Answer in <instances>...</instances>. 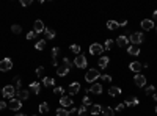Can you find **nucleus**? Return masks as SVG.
Returning a JSON list of instances; mask_svg holds the SVG:
<instances>
[{"label": "nucleus", "mask_w": 157, "mask_h": 116, "mask_svg": "<svg viewBox=\"0 0 157 116\" xmlns=\"http://www.w3.org/2000/svg\"><path fill=\"white\" fill-rule=\"evenodd\" d=\"M97 77H101V74H99V71H97V69H88V71H86V74H85V80H86V82H90V83L94 82Z\"/></svg>", "instance_id": "obj_1"}, {"label": "nucleus", "mask_w": 157, "mask_h": 116, "mask_svg": "<svg viewBox=\"0 0 157 116\" xmlns=\"http://www.w3.org/2000/svg\"><path fill=\"white\" fill-rule=\"evenodd\" d=\"M2 93H3V97H8V99H13L14 94H16V88H14L13 85H7L3 89H2Z\"/></svg>", "instance_id": "obj_2"}, {"label": "nucleus", "mask_w": 157, "mask_h": 116, "mask_svg": "<svg viewBox=\"0 0 157 116\" xmlns=\"http://www.w3.org/2000/svg\"><path fill=\"white\" fill-rule=\"evenodd\" d=\"M143 33H140V31H137V33H132L129 36V41L132 42V44H141V42H143Z\"/></svg>", "instance_id": "obj_3"}, {"label": "nucleus", "mask_w": 157, "mask_h": 116, "mask_svg": "<svg viewBox=\"0 0 157 116\" xmlns=\"http://www.w3.org/2000/svg\"><path fill=\"white\" fill-rule=\"evenodd\" d=\"M8 107H10L13 111H17V110H21V107H22V100L17 99V97H13V99L10 100V104H8Z\"/></svg>", "instance_id": "obj_4"}, {"label": "nucleus", "mask_w": 157, "mask_h": 116, "mask_svg": "<svg viewBox=\"0 0 157 116\" xmlns=\"http://www.w3.org/2000/svg\"><path fill=\"white\" fill-rule=\"evenodd\" d=\"M74 65L77 66L78 69L86 68V57H83V55H77V58L74 60Z\"/></svg>", "instance_id": "obj_5"}, {"label": "nucleus", "mask_w": 157, "mask_h": 116, "mask_svg": "<svg viewBox=\"0 0 157 116\" xmlns=\"http://www.w3.org/2000/svg\"><path fill=\"white\" fill-rule=\"evenodd\" d=\"M13 68V61H11L10 58H3L2 61H0V71H10Z\"/></svg>", "instance_id": "obj_6"}, {"label": "nucleus", "mask_w": 157, "mask_h": 116, "mask_svg": "<svg viewBox=\"0 0 157 116\" xmlns=\"http://www.w3.org/2000/svg\"><path fill=\"white\" fill-rule=\"evenodd\" d=\"M116 44L120 46V47H123V49H127L129 47V38L124 36V35H121V36L116 38Z\"/></svg>", "instance_id": "obj_7"}, {"label": "nucleus", "mask_w": 157, "mask_h": 116, "mask_svg": "<svg viewBox=\"0 0 157 116\" xmlns=\"http://www.w3.org/2000/svg\"><path fill=\"white\" fill-rule=\"evenodd\" d=\"M102 52H104V47L101 44H97V42L90 46V53L91 55H99V53H102Z\"/></svg>", "instance_id": "obj_8"}, {"label": "nucleus", "mask_w": 157, "mask_h": 116, "mask_svg": "<svg viewBox=\"0 0 157 116\" xmlns=\"http://www.w3.org/2000/svg\"><path fill=\"white\" fill-rule=\"evenodd\" d=\"M133 82H135L137 86H140V88H143L145 85H146V77L141 74H137L135 77H133Z\"/></svg>", "instance_id": "obj_9"}, {"label": "nucleus", "mask_w": 157, "mask_h": 116, "mask_svg": "<svg viewBox=\"0 0 157 116\" xmlns=\"http://www.w3.org/2000/svg\"><path fill=\"white\" fill-rule=\"evenodd\" d=\"M46 30V27H44V22L43 21H35V24H33V31L35 33H41V31H44Z\"/></svg>", "instance_id": "obj_10"}, {"label": "nucleus", "mask_w": 157, "mask_h": 116, "mask_svg": "<svg viewBox=\"0 0 157 116\" xmlns=\"http://www.w3.org/2000/svg\"><path fill=\"white\" fill-rule=\"evenodd\" d=\"M138 104H140V100H138V97H135V96L124 100V107H137Z\"/></svg>", "instance_id": "obj_11"}, {"label": "nucleus", "mask_w": 157, "mask_h": 116, "mask_svg": "<svg viewBox=\"0 0 157 116\" xmlns=\"http://www.w3.org/2000/svg\"><path fill=\"white\" fill-rule=\"evenodd\" d=\"M68 91H69V94H71V96L77 94V93L80 91V83H78V82L71 83V85H69V88H68Z\"/></svg>", "instance_id": "obj_12"}, {"label": "nucleus", "mask_w": 157, "mask_h": 116, "mask_svg": "<svg viewBox=\"0 0 157 116\" xmlns=\"http://www.w3.org/2000/svg\"><path fill=\"white\" fill-rule=\"evenodd\" d=\"M141 28L146 30V31L152 30V28H154V22L149 21V19H143V21H141Z\"/></svg>", "instance_id": "obj_13"}, {"label": "nucleus", "mask_w": 157, "mask_h": 116, "mask_svg": "<svg viewBox=\"0 0 157 116\" xmlns=\"http://www.w3.org/2000/svg\"><path fill=\"white\" fill-rule=\"evenodd\" d=\"M60 104H61L63 108H66V107H72V99L69 97V96H61V99H60Z\"/></svg>", "instance_id": "obj_14"}, {"label": "nucleus", "mask_w": 157, "mask_h": 116, "mask_svg": "<svg viewBox=\"0 0 157 116\" xmlns=\"http://www.w3.org/2000/svg\"><path fill=\"white\" fill-rule=\"evenodd\" d=\"M129 69H130L132 72H135V74H138V72L141 71V63H140V61H132V63L129 65Z\"/></svg>", "instance_id": "obj_15"}, {"label": "nucleus", "mask_w": 157, "mask_h": 116, "mask_svg": "<svg viewBox=\"0 0 157 116\" xmlns=\"http://www.w3.org/2000/svg\"><path fill=\"white\" fill-rule=\"evenodd\" d=\"M90 91H91L93 94H101V93H102V85H101V83H93Z\"/></svg>", "instance_id": "obj_16"}, {"label": "nucleus", "mask_w": 157, "mask_h": 116, "mask_svg": "<svg viewBox=\"0 0 157 116\" xmlns=\"http://www.w3.org/2000/svg\"><path fill=\"white\" fill-rule=\"evenodd\" d=\"M69 72V68H66L65 65L63 66H58L57 68V75H60V77H65V75H68Z\"/></svg>", "instance_id": "obj_17"}, {"label": "nucleus", "mask_w": 157, "mask_h": 116, "mask_svg": "<svg viewBox=\"0 0 157 116\" xmlns=\"http://www.w3.org/2000/svg\"><path fill=\"white\" fill-rule=\"evenodd\" d=\"M90 113H91V115H99V113H102V107L94 104V105L90 107Z\"/></svg>", "instance_id": "obj_18"}, {"label": "nucleus", "mask_w": 157, "mask_h": 116, "mask_svg": "<svg viewBox=\"0 0 157 116\" xmlns=\"http://www.w3.org/2000/svg\"><path fill=\"white\" fill-rule=\"evenodd\" d=\"M109 61H110V60H109V57H101L99 58V61H97V65H99V68H107V66H109Z\"/></svg>", "instance_id": "obj_19"}, {"label": "nucleus", "mask_w": 157, "mask_h": 116, "mask_svg": "<svg viewBox=\"0 0 157 116\" xmlns=\"http://www.w3.org/2000/svg\"><path fill=\"white\" fill-rule=\"evenodd\" d=\"M16 94H17V99H21V100L28 99V91H25V89H19Z\"/></svg>", "instance_id": "obj_20"}, {"label": "nucleus", "mask_w": 157, "mask_h": 116, "mask_svg": "<svg viewBox=\"0 0 157 116\" xmlns=\"http://www.w3.org/2000/svg\"><path fill=\"white\" fill-rule=\"evenodd\" d=\"M102 115L104 116H115V110L112 107H102Z\"/></svg>", "instance_id": "obj_21"}, {"label": "nucleus", "mask_w": 157, "mask_h": 116, "mask_svg": "<svg viewBox=\"0 0 157 116\" xmlns=\"http://www.w3.org/2000/svg\"><path fill=\"white\" fill-rule=\"evenodd\" d=\"M30 88H31V91H33L35 94H39V93H41V85H39L38 82L30 83Z\"/></svg>", "instance_id": "obj_22"}, {"label": "nucleus", "mask_w": 157, "mask_h": 116, "mask_svg": "<svg viewBox=\"0 0 157 116\" xmlns=\"http://www.w3.org/2000/svg\"><path fill=\"white\" fill-rule=\"evenodd\" d=\"M127 52H129L130 55H133V57L140 55V49L137 47V46H129V47H127Z\"/></svg>", "instance_id": "obj_23"}, {"label": "nucleus", "mask_w": 157, "mask_h": 116, "mask_svg": "<svg viewBox=\"0 0 157 116\" xmlns=\"http://www.w3.org/2000/svg\"><path fill=\"white\" fill-rule=\"evenodd\" d=\"M109 94H110V96H118V94H121V88H118V86H112V88H109Z\"/></svg>", "instance_id": "obj_24"}, {"label": "nucleus", "mask_w": 157, "mask_h": 116, "mask_svg": "<svg viewBox=\"0 0 157 116\" xmlns=\"http://www.w3.org/2000/svg\"><path fill=\"white\" fill-rule=\"evenodd\" d=\"M43 85L44 86H54L55 85V79H52V77H46V79L43 80Z\"/></svg>", "instance_id": "obj_25"}, {"label": "nucleus", "mask_w": 157, "mask_h": 116, "mask_svg": "<svg viewBox=\"0 0 157 116\" xmlns=\"http://www.w3.org/2000/svg\"><path fill=\"white\" fill-rule=\"evenodd\" d=\"M44 35H46V38H47V39H54V38H55V31L52 30V28H46Z\"/></svg>", "instance_id": "obj_26"}, {"label": "nucleus", "mask_w": 157, "mask_h": 116, "mask_svg": "<svg viewBox=\"0 0 157 116\" xmlns=\"http://www.w3.org/2000/svg\"><path fill=\"white\" fill-rule=\"evenodd\" d=\"M57 116H71V113H69V110H66V108H58L57 110Z\"/></svg>", "instance_id": "obj_27"}, {"label": "nucleus", "mask_w": 157, "mask_h": 116, "mask_svg": "<svg viewBox=\"0 0 157 116\" xmlns=\"http://www.w3.org/2000/svg\"><path fill=\"white\" fill-rule=\"evenodd\" d=\"M49 111V104L47 102H41L39 104V113H47Z\"/></svg>", "instance_id": "obj_28"}, {"label": "nucleus", "mask_w": 157, "mask_h": 116, "mask_svg": "<svg viewBox=\"0 0 157 116\" xmlns=\"http://www.w3.org/2000/svg\"><path fill=\"white\" fill-rule=\"evenodd\" d=\"M11 31L17 35V33H21V31H22V27L19 24H14V25H11Z\"/></svg>", "instance_id": "obj_29"}, {"label": "nucleus", "mask_w": 157, "mask_h": 116, "mask_svg": "<svg viewBox=\"0 0 157 116\" xmlns=\"http://www.w3.org/2000/svg\"><path fill=\"white\" fill-rule=\"evenodd\" d=\"M35 47H36V50H43V49L46 47V41H44V39H41V41H38L36 44H35Z\"/></svg>", "instance_id": "obj_30"}, {"label": "nucleus", "mask_w": 157, "mask_h": 116, "mask_svg": "<svg viewBox=\"0 0 157 116\" xmlns=\"http://www.w3.org/2000/svg\"><path fill=\"white\" fill-rule=\"evenodd\" d=\"M77 113H78V116H86V115H88V113H86V107H85V105L78 107V108H77Z\"/></svg>", "instance_id": "obj_31"}, {"label": "nucleus", "mask_w": 157, "mask_h": 116, "mask_svg": "<svg viewBox=\"0 0 157 116\" xmlns=\"http://www.w3.org/2000/svg\"><path fill=\"white\" fill-rule=\"evenodd\" d=\"M69 49H71V52H74V53H77V55H80V50H82L78 44H72Z\"/></svg>", "instance_id": "obj_32"}, {"label": "nucleus", "mask_w": 157, "mask_h": 116, "mask_svg": "<svg viewBox=\"0 0 157 116\" xmlns=\"http://www.w3.org/2000/svg\"><path fill=\"white\" fill-rule=\"evenodd\" d=\"M72 63H74V61H71V60H69L68 57H65V58H63V65H65L66 68H69V69H71V68H72Z\"/></svg>", "instance_id": "obj_33"}, {"label": "nucleus", "mask_w": 157, "mask_h": 116, "mask_svg": "<svg viewBox=\"0 0 157 116\" xmlns=\"http://www.w3.org/2000/svg\"><path fill=\"white\" fill-rule=\"evenodd\" d=\"M107 27H109L110 30H115V28H118V22H115V21H109V22H107Z\"/></svg>", "instance_id": "obj_34"}, {"label": "nucleus", "mask_w": 157, "mask_h": 116, "mask_svg": "<svg viewBox=\"0 0 157 116\" xmlns=\"http://www.w3.org/2000/svg\"><path fill=\"white\" fill-rule=\"evenodd\" d=\"M113 44H115V42H113V39H107V41H105V50H112Z\"/></svg>", "instance_id": "obj_35"}, {"label": "nucleus", "mask_w": 157, "mask_h": 116, "mask_svg": "<svg viewBox=\"0 0 157 116\" xmlns=\"http://www.w3.org/2000/svg\"><path fill=\"white\" fill-rule=\"evenodd\" d=\"M54 93H55V94H58V96H63V93H65V88H63V86H57V88L54 89Z\"/></svg>", "instance_id": "obj_36"}, {"label": "nucleus", "mask_w": 157, "mask_h": 116, "mask_svg": "<svg viewBox=\"0 0 157 116\" xmlns=\"http://www.w3.org/2000/svg\"><path fill=\"white\" fill-rule=\"evenodd\" d=\"M13 82L16 83V88H21V86H22V82H21V79H19L17 75H16V77L13 79Z\"/></svg>", "instance_id": "obj_37"}, {"label": "nucleus", "mask_w": 157, "mask_h": 116, "mask_svg": "<svg viewBox=\"0 0 157 116\" xmlns=\"http://www.w3.org/2000/svg\"><path fill=\"white\" fill-rule=\"evenodd\" d=\"M58 53H60V49H58V47H54V49H52V58H54V60L57 58Z\"/></svg>", "instance_id": "obj_38"}, {"label": "nucleus", "mask_w": 157, "mask_h": 116, "mask_svg": "<svg viewBox=\"0 0 157 116\" xmlns=\"http://www.w3.org/2000/svg\"><path fill=\"white\" fill-rule=\"evenodd\" d=\"M145 91H146V94H154V91H156V88H154V85H151V86H148V88L145 89Z\"/></svg>", "instance_id": "obj_39"}, {"label": "nucleus", "mask_w": 157, "mask_h": 116, "mask_svg": "<svg viewBox=\"0 0 157 116\" xmlns=\"http://www.w3.org/2000/svg\"><path fill=\"white\" fill-rule=\"evenodd\" d=\"M83 105H85V107L91 105V99H90L88 96H85V97H83Z\"/></svg>", "instance_id": "obj_40"}, {"label": "nucleus", "mask_w": 157, "mask_h": 116, "mask_svg": "<svg viewBox=\"0 0 157 116\" xmlns=\"http://www.w3.org/2000/svg\"><path fill=\"white\" fill-rule=\"evenodd\" d=\"M43 74H44V68H43V66H39V68H36V75H39V77H41Z\"/></svg>", "instance_id": "obj_41"}, {"label": "nucleus", "mask_w": 157, "mask_h": 116, "mask_svg": "<svg viewBox=\"0 0 157 116\" xmlns=\"http://www.w3.org/2000/svg\"><path fill=\"white\" fill-rule=\"evenodd\" d=\"M35 35H36V33H35L33 30H31V31H28V33H27V39H28V41H30V39H33V38H35Z\"/></svg>", "instance_id": "obj_42"}, {"label": "nucleus", "mask_w": 157, "mask_h": 116, "mask_svg": "<svg viewBox=\"0 0 157 116\" xmlns=\"http://www.w3.org/2000/svg\"><path fill=\"white\" fill-rule=\"evenodd\" d=\"M101 79H102L104 82H112V77H110V75H101Z\"/></svg>", "instance_id": "obj_43"}, {"label": "nucleus", "mask_w": 157, "mask_h": 116, "mask_svg": "<svg viewBox=\"0 0 157 116\" xmlns=\"http://www.w3.org/2000/svg\"><path fill=\"white\" fill-rule=\"evenodd\" d=\"M21 5L22 7H28V5H31V0H22Z\"/></svg>", "instance_id": "obj_44"}, {"label": "nucleus", "mask_w": 157, "mask_h": 116, "mask_svg": "<svg viewBox=\"0 0 157 116\" xmlns=\"http://www.w3.org/2000/svg\"><path fill=\"white\" fill-rule=\"evenodd\" d=\"M7 108V104L3 102V100H0V111H2V110H5Z\"/></svg>", "instance_id": "obj_45"}, {"label": "nucleus", "mask_w": 157, "mask_h": 116, "mask_svg": "<svg viewBox=\"0 0 157 116\" xmlns=\"http://www.w3.org/2000/svg\"><path fill=\"white\" fill-rule=\"evenodd\" d=\"M121 110H124V104H120V105L116 107V110H115V111H121Z\"/></svg>", "instance_id": "obj_46"}, {"label": "nucleus", "mask_w": 157, "mask_h": 116, "mask_svg": "<svg viewBox=\"0 0 157 116\" xmlns=\"http://www.w3.org/2000/svg\"><path fill=\"white\" fill-rule=\"evenodd\" d=\"M126 25H127V21H123V22L118 24V27H126Z\"/></svg>", "instance_id": "obj_47"}, {"label": "nucleus", "mask_w": 157, "mask_h": 116, "mask_svg": "<svg viewBox=\"0 0 157 116\" xmlns=\"http://www.w3.org/2000/svg\"><path fill=\"white\" fill-rule=\"evenodd\" d=\"M152 14H154V19H156V21H157V10H156V11H154V13H152Z\"/></svg>", "instance_id": "obj_48"}, {"label": "nucleus", "mask_w": 157, "mask_h": 116, "mask_svg": "<svg viewBox=\"0 0 157 116\" xmlns=\"http://www.w3.org/2000/svg\"><path fill=\"white\" fill-rule=\"evenodd\" d=\"M152 96H154V100H157V93H154Z\"/></svg>", "instance_id": "obj_49"}, {"label": "nucleus", "mask_w": 157, "mask_h": 116, "mask_svg": "<svg viewBox=\"0 0 157 116\" xmlns=\"http://www.w3.org/2000/svg\"><path fill=\"white\" fill-rule=\"evenodd\" d=\"M16 116H25V115H24V113H17Z\"/></svg>", "instance_id": "obj_50"}, {"label": "nucleus", "mask_w": 157, "mask_h": 116, "mask_svg": "<svg viewBox=\"0 0 157 116\" xmlns=\"http://www.w3.org/2000/svg\"><path fill=\"white\" fill-rule=\"evenodd\" d=\"M156 113H157V107H156Z\"/></svg>", "instance_id": "obj_51"}, {"label": "nucleus", "mask_w": 157, "mask_h": 116, "mask_svg": "<svg viewBox=\"0 0 157 116\" xmlns=\"http://www.w3.org/2000/svg\"><path fill=\"white\" fill-rule=\"evenodd\" d=\"M0 93H2V89H0Z\"/></svg>", "instance_id": "obj_52"}, {"label": "nucleus", "mask_w": 157, "mask_h": 116, "mask_svg": "<svg viewBox=\"0 0 157 116\" xmlns=\"http://www.w3.org/2000/svg\"><path fill=\"white\" fill-rule=\"evenodd\" d=\"M156 31H157V28H156Z\"/></svg>", "instance_id": "obj_53"}]
</instances>
